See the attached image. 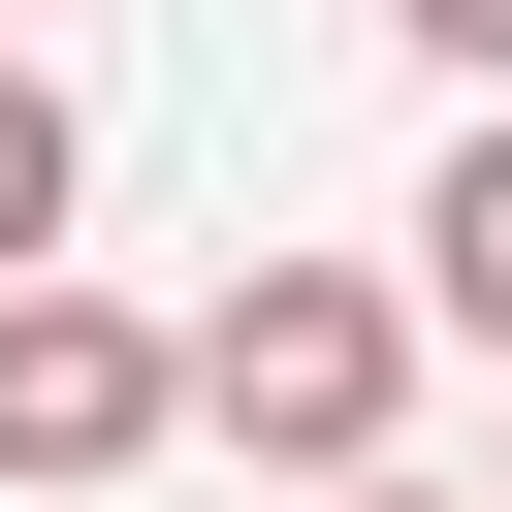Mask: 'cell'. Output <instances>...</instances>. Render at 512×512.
Masks as SVG:
<instances>
[{"label": "cell", "instance_id": "obj_2", "mask_svg": "<svg viewBox=\"0 0 512 512\" xmlns=\"http://www.w3.org/2000/svg\"><path fill=\"white\" fill-rule=\"evenodd\" d=\"M128 448H192V320H128V288H0V480L64 512V480H128Z\"/></svg>", "mask_w": 512, "mask_h": 512}, {"label": "cell", "instance_id": "obj_4", "mask_svg": "<svg viewBox=\"0 0 512 512\" xmlns=\"http://www.w3.org/2000/svg\"><path fill=\"white\" fill-rule=\"evenodd\" d=\"M384 32H416V64H512V0H384Z\"/></svg>", "mask_w": 512, "mask_h": 512}, {"label": "cell", "instance_id": "obj_3", "mask_svg": "<svg viewBox=\"0 0 512 512\" xmlns=\"http://www.w3.org/2000/svg\"><path fill=\"white\" fill-rule=\"evenodd\" d=\"M416 320L512 352V128H448V192H416Z\"/></svg>", "mask_w": 512, "mask_h": 512}, {"label": "cell", "instance_id": "obj_1", "mask_svg": "<svg viewBox=\"0 0 512 512\" xmlns=\"http://www.w3.org/2000/svg\"><path fill=\"white\" fill-rule=\"evenodd\" d=\"M416 352H448V320H416L384 256H256V288L192 320V448H256V480H352V448L416 416Z\"/></svg>", "mask_w": 512, "mask_h": 512}, {"label": "cell", "instance_id": "obj_5", "mask_svg": "<svg viewBox=\"0 0 512 512\" xmlns=\"http://www.w3.org/2000/svg\"><path fill=\"white\" fill-rule=\"evenodd\" d=\"M288 512H448V480H384V448H352V480H288Z\"/></svg>", "mask_w": 512, "mask_h": 512}]
</instances>
